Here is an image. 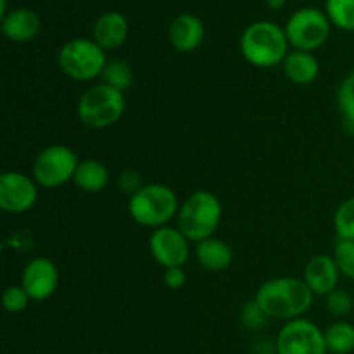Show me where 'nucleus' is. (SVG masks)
Masks as SVG:
<instances>
[{
  "mask_svg": "<svg viewBox=\"0 0 354 354\" xmlns=\"http://www.w3.org/2000/svg\"><path fill=\"white\" fill-rule=\"evenodd\" d=\"M313 296L303 279L280 277L263 283L256 292L254 301L268 318L290 322L310 310Z\"/></svg>",
  "mask_w": 354,
  "mask_h": 354,
  "instance_id": "1",
  "label": "nucleus"
},
{
  "mask_svg": "<svg viewBox=\"0 0 354 354\" xmlns=\"http://www.w3.org/2000/svg\"><path fill=\"white\" fill-rule=\"evenodd\" d=\"M286 30L270 21H258L245 28L241 38V50L245 61L258 68H273L289 54Z\"/></svg>",
  "mask_w": 354,
  "mask_h": 354,
  "instance_id": "2",
  "label": "nucleus"
},
{
  "mask_svg": "<svg viewBox=\"0 0 354 354\" xmlns=\"http://www.w3.org/2000/svg\"><path fill=\"white\" fill-rule=\"evenodd\" d=\"M220 221L221 203L207 190H197L187 197L178 211V230L197 244L211 239L220 227Z\"/></svg>",
  "mask_w": 354,
  "mask_h": 354,
  "instance_id": "3",
  "label": "nucleus"
},
{
  "mask_svg": "<svg viewBox=\"0 0 354 354\" xmlns=\"http://www.w3.org/2000/svg\"><path fill=\"white\" fill-rule=\"evenodd\" d=\"M124 95L121 90L113 88L106 83L93 85L80 97L76 114L85 127L93 130L113 127L124 113Z\"/></svg>",
  "mask_w": 354,
  "mask_h": 354,
  "instance_id": "4",
  "label": "nucleus"
},
{
  "mask_svg": "<svg viewBox=\"0 0 354 354\" xmlns=\"http://www.w3.org/2000/svg\"><path fill=\"white\" fill-rule=\"evenodd\" d=\"M128 211L142 227L161 228L178 213V199L169 187L152 183L142 187L130 197Z\"/></svg>",
  "mask_w": 354,
  "mask_h": 354,
  "instance_id": "5",
  "label": "nucleus"
},
{
  "mask_svg": "<svg viewBox=\"0 0 354 354\" xmlns=\"http://www.w3.org/2000/svg\"><path fill=\"white\" fill-rule=\"evenodd\" d=\"M59 68L75 82H88L102 75L107 64L106 50L88 38H75L62 45L59 52Z\"/></svg>",
  "mask_w": 354,
  "mask_h": 354,
  "instance_id": "6",
  "label": "nucleus"
},
{
  "mask_svg": "<svg viewBox=\"0 0 354 354\" xmlns=\"http://www.w3.org/2000/svg\"><path fill=\"white\" fill-rule=\"evenodd\" d=\"M78 165V156L68 145H50L35 159L33 178L45 189H55L73 180Z\"/></svg>",
  "mask_w": 354,
  "mask_h": 354,
  "instance_id": "7",
  "label": "nucleus"
},
{
  "mask_svg": "<svg viewBox=\"0 0 354 354\" xmlns=\"http://www.w3.org/2000/svg\"><path fill=\"white\" fill-rule=\"evenodd\" d=\"M330 33V21L318 9H301L290 16L286 26V35L289 44L296 50L313 52L327 41Z\"/></svg>",
  "mask_w": 354,
  "mask_h": 354,
  "instance_id": "8",
  "label": "nucleus"
},
{
  "mask_svg": "<svg viewBox=\"0 0 354 354\" xmlns=\"http://www.w3.org/2000/svg\"><path fill=\"white\" fill-rule=\"evenodd\" d=\"M279 354H325L324 332L310 320L296 318L280 330L277 339Z\"/></svg>",
  "mask_w": 354,
  "mask_h": 354,
  "instance_id": "9",
  "label": "nucleus"
},
{
  "mask_svg": "<svg viewBox=\"0 0 354 354\" xmlns=\"http://www.w3.org/2000/svg\"><path fill=\"white\" fill-rule=\"evenodd\" d=\"M37 182L24 173L7 171L0 176V207L6 213H26L37 203Z\"/></svg>",
  "mask_w": 354,
  "mask_h": 354,
  "instance_id": "10",
  "label": "nucleus"
},
{
  "mask_svg": "<svg viewBox=\"0 0 354 354\" xmlns=\"http://www.w3.org/2000/svg\"><path fill=\"white\" fill-rule=\"evenodd\" d=\"M149 248H151V254L154 256L156 261L165 270L183 266L190 254L189 239L178 228L171 227L156 228L149 241Z\"/></svg>",
  "mask_w": 354,
  "mask_h": 354,
  "instance_id": "11",
  "label": "nucleus"
},
{
  "mask_svg": "<svg viewBox=\"0 0 354 354\" xmlns=\"http://www.w3.org/2000/svg\"><path fill=\"white\" fill-rule=\"evenodd\" d=\"M59 283V270L48 258H35L24 266L21 286L31 301H45L55 292Z\"/></svg>",
  "mask_w": 354,
  "mask_h": 354,
  "instance_id": "12",
  "label": "nucleus"
},
{
  "mask_svg": "<svg viewBox=\"0 0 354 354\" xmlns=\"http://www.w3.org/2000/svg\"><path fill=\"white\" fill-rule=\"evenodd\" d=\"M339 275H341V272H339L334 256L318 254L313 256L304 266L303 280L308 283L313 294L328 296L332 290L337 289Z\"/></svg>",
  "mask_w": 354,
  "mask_h": 354,
  "instance_id": "13",
  "label": "nucleus"
},
{
  "mask_svg": "<svg viewBox=\"0 0 354 354\" xmlns=\"http://www.w3.org/2000/svg\"><path fill=\"white\" fill-rule=\"evenodd\" d=\"M169 40L180 52H194L204 40V24L194 14H180L169 26Z\"/></svg>",
  "mask_w": 354,
  "mask_h": 354,
  "instance_id": "14",
  "label": "nucleus"
},
{
  "mask_svg": "<svg viewBox=\"0 0 354 354\" xmlns=\"http://www.w3.org/2000/svg\"><path fill=\"white\" fill-rule=\"evenodd\" d=\"M93 38L104 50H113L124 44L128 37V21L120 12H106L95 21L92 30Z\"/></svg>",
  "mask_w": 354,
  "mask_h": 354,
  "instance_id": "15",
  "label": "nucleus"
},
{
  "mask_svg": "<svg viewBox=\"0 0 354 354\" xmlns=\"http://www.w3.org/2000/svg\"><path fill=\"white\" fill-rule=\"evenodd\" d=\"M40 16L30 9H16L2 19V33L17 44L33 40L40 33Z\"/></svg>",
  "mask_w": 354,
  "mask_h": 354,
  "instance_id": "16",
  "label": "nucleus"
},
{
  "mask_svg": "<svg viewBox=\"0 0 354 354\" xmlns=\"http://www.w3.org/2000/svg\"><path fill=\"white\" fill-rule=\"evenodd\" d=\"M283 73L296 85H310L317 80L320 64L311 52L294 50L283 59Z\"/></svg>",
  "mask_w": 354,
  "mask_h": 354,
  "instance_id": "17",
  "label": "nucleus"
},
{
  "mask_svg": "<svg viewBox=\"0 0 354 354\" xmlns=\"http://www.w3.org/2000/svg\"><path fill=\"white\" fill-rule=\"evenodd\" d=\"M196 256L201 266L209 272H223L234 261V251L230 245L213 237L197 244Z\"/></svg>",
  "mask_w": 354,
  "mask_h": 354,
  "instance_id": "18",
  "label": "nucleus"
},
{
  "mask_svg": "<svg viewBox=\"0 0 354 354\" xmlns=\"http://www.w3.org/2000/svg\"><path fill=\"white\" fill-rule=\"evenodd\" d=\"M73 180L85 192H100L109 183V171L97 159H83L80 161Z\"/></svg>",
  "mask_w": 354,
  "mask_h": 354,
  "instance_id": "19",
  "label": "nucleus"
},
{
  "mask_svg": "<svg viewBox=\"0 0 354 354\" xmlns=\"http://www.w3.org/2000/svg\"><path fill=\"white\" fill-rule=\"evenodd\" d=\"M325 346L330 354H348L354 349V327L348 322H335L324 332Z\"/></svg>",
  "mask_w": 354,
  "mask_h": 354,
  "instance_id": "20",
  "label": "nucleus"
},
{
  "mask_svg": "<svg viewBox=\"0 0 354 354\" xmlns=\"http://www.w3.org/2000/svg\"><path fill=\"white\" fill-rule=\"evenodd\" d=\"M100 76H102V83L113 86V88L121 90V92L130 88L131 82H133V73H131V68L124 61H120V59L107 61L106 68H104L102 75Z\"/></svg>",
  "mask_w": 354,
  "mask_h": 354,
  "instance_id": "21",
  "label": "nucleus"
},
{
  "mask_svg": "<svg viewBox=\"0 0 354 354\" xmlns=\"http://www.w3.org/2000/svg\"><path fill=\"white\" fill-rule=\"evenodd\" d=\"M327 17L339 30L354 31V0H327Z\"/></svg>",
  "mask_w": 354,
  "mask_h": 354,
  "instance_id": "22",
  "label": "nucleus"
},
{
  "mask_svg": "<svg viewBox=\"0 0 354 354\" xmlns=\"http://www.w3.org/2000/svg\"><path fill=\"white\" fill-rule=\"evenodd\" d=\"M335 232L339 241H354V197L344 201L337 207L334 216Z\"/></svg>",
  "mask_w": 354,
  "mask_h": 354,
  "instance_id": "23",
  "label": "nucleus"
},
{
  "mask_svg": "<svg viewBox=\"0 0 354 354\" xmlns=\"http://www.w3.org/2000/svg\"><path fill=\"white\" fill-rule=\"evenodd\" d=\"M337 104L344 123L354 127V73L342 80L337 90Z\"/></svg>",
  "mask_w": 354,
  "mask_h": 354,
  "instance_id": "24",
  "label": "nucleus"
},
{
  "mask_svg": "<svg viewBox=\"0 0 354 354\" xmlns=\"http://www.w3.org/2000/svg\"><path fill=\"white\" fill-rule=\"evenodd\" d=\"M334 259L339 272L354 280V241H339L334 249Z\"/></svg>",
  "mask_w": 354,
  "mask_h": 354,
  "instance_id": "25",
  "label": "nucleus"
},
{
  "mask_svg": "<svg viewBox=\"0 0 354 354\" xmlns=\"http://www.w3.org/2000/svg\"><path fill=\"white\" fill-rule=\"evenodd\" d=\"M30 301L31 297L28 296L23 286H10L3 290L2 306L9 313H21V311L26 310Z\"/></svg>",
  "mask_w": 354,
  "mask_h": 354,
  "instance_id": "26",
  "label": "nucleus"
},
{
  "mask_svg": "<svg viewBox=\"0 0 354 354\" xmlns=\"http://www.w3.org/2000/svg\"><path fill=\"white\" fill-rule=\"evenodd\" d=\"M327 308L330 313L337 315V317H344L349 315L353 310V297L349 296L346 290L335 289L327 296Z\"/></svg>",
  "mask_w": 354,
  "mask_h": 354,
  "instance_id": "27",
  "label": "nucleus"
},
{
  "mask_svg": "<svg viewBox=\"0 0 354 354\" xmlns=\"http://www.w3.org/2000/svg\"><path fill=\"white\" fill-rule=\"evenodd\" d=\"M268 317L265 315V311L256 304V301L252 303H248L244 306V311H242V322L248 328H259L261 325L266 324Z\"/></svg>",
  "mask_w": 354,
  "mask_h": 354,
  "instance_id": "28",
  "label": "nucleus"
},
{
  "mask_svg": "<svg viewBox=\"0 0 354 354\" xmlns=\"http://www.w3.org/2000/svg\"><path fill=\"white\" fill-rule=\"evenodd\" d=\"M162 280H165L166 287H169V289H171V290L182 289V287L185 286V280H187L185 272H183V266H175V268H166Z\"/></svg>",
  "mask_w": 354,
  "mask_h": 354,
  "instance_id": "29",
  "label": "nucleus"
},
{
  "mask_svg": "<svg viewBox=\"0 0 354 354\" xmlns=\"http://www.w3.org/2000/svg\"><path fill=\"white\" fill-rule=\"evenodd\" d=\"M120 187L123 192H128L133 196L135 192L142 189V178L137 171H124L120 178Z\"/></svg>",
  "mask_w": 354,
  "mask_h": 354,
  "instance_id": "30",
  "label": "nucleus"
},
{
  "mask_svg": "<svg viewBox=\"0 0 354 354\" xmlns=\"http://www.w3.org/2000/svg\"><path fill=\"white\" fill-rule=\"evenodd\" d=\"M266 2H268L272 9H280V7L286 6V0H266Z\"/></svg>",
  "mask_w": 354,
  "mask_h": 354,
  "instance_id": "31",
  "label": "nucleus"
}]
</instances>
